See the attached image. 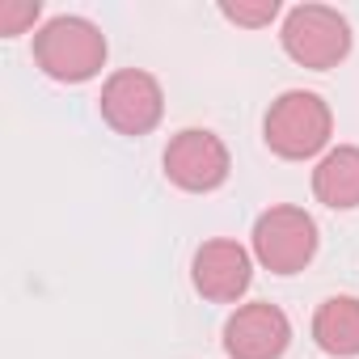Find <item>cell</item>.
I'll return each mask as SVG.
<instances>
[{"label":"cell","instance_id":"1","mask_svg":"<svg viewBox=\"0 0 359 359\" xmlns=\"http://www.w3.org/2000/svg\"><path fill=\"white\" fill-rule=\"evenodd\" d=\"M106 34L76 13H60L34 34V64L60 85L93 81L106 68Z\"/></svg>","mask_w":359,"mask_h":359},{"label":"cell","instance_id":"2","mask_svg":"<svg viewBox=\"0 0 359 359\" xmlns=\"http://www.w3.org/2000/svg\"><path fill=\"white\" fill-rule=\"evenodd\" d=\"M334 135V114L321 93L309 89H287L271 102L262 118V140L275 156L283 161H309L317 156Z\"/></svg>","mask_w":359,"mask_h":359},{"label":"cell","instance_id":"3","mask_svg":"<svg viewBox=\"0 0 359 359\" xmlns=\"http://www.w3.org/2000/svg\"><path fill=\"white\" fill-rule=\"evenodd\" d=\"M279 43L300 68L325 72V68H338L351 55V26L330 5H296L283 18Z\"/></svg>","mask_w":359,"mask_h":359},{"label":"cell","instance_id":"4","mask_svg":"<svg viewBox=\"0 0 359 359\" xmlns=\"http://www.w3.org/2000/svg\"><path fill=\"white\" fill-rule=\"evenodd\" d=\"M250 241H254V258L271 275H296L317 254V220L304 208L279 203V208H266L254 220V237Z\"/></svg>","mask_w":359,"mask_h":359},{"label":"cell","instance_id":"5","mask_svg":"<svg viewBox=\"0 0 359 359\" xmlns=\"http://www.w3.org/2000/svg\"><path fill=\"white\" fill-rule=\"evenodd\" d=\"M229 169H233V156H229L224 140L216 131H203V127L177 131L165 148V177L187 195L220 191L229 182Z\"/></svg>","mask_w":359,"mask_h":359},{"label":"cell","instance_id":"6","mask_svg":"<svg viewBox=\"0 0 359 359\" xmlns=\"http://www.w3.org/2000/svg\"><path fill=\"white\" fill-rule=\"evenodd\" d=\"M97 106H102L106 127H114L118 135H148L165 114V93H161V81L152 72L118 68L106 76Z\"/></svg>","mask_w":359,"mask_h":359},{"label":"cell","instance_id":"7","mask_svg":"<svg viewBox=\"0 0 359 359\" xmlns=\"http://www.w3.org/2000/svg\"><path fill=\"white\" fill-rule=\"evenodd\" d=\"M292 346V321L271 300H250L224 321L229 359H283Z\"/></svg>","mask_w":359,"mask_h":359},{"label":"cell","instance_id":"8","mask_svg":"<svg viewBox=\"0 0 359 359\" xmlns=\"http://www.w3.org/2000/svg\"><path fill=\"white\" fill-rule=\"evenodd\" d=\"M191 283L203 300H216V304H233L250 292L254 283V258L245 245L229 241V237H216V241H203L195 250V262H191Z\"/></svg>","mask_w":359,"mask_h":359},{"label":"cell","instance_id":"9","mask_svg":"<svg viewBox=\"0 0 359 359\" xmlns=\"http://www.w3.org/2000/svg\"><path fill=\"white\" fill-rule=\"evenodd\" d=\"M313 195H317V203H325L334 212H355L359 208V148L355 144H338L317 161Z\"/></svg>","mask_w":359,"mask_h":359},{"label":"cell","instance_id":"10","mask_svg":"<svg viewBox=\"0 0 359 359\" xmlns=\"http://www.w3.org/2000/svg\"><path fill=\"white\" fill-rule=\"evenodd\" d=\"M313 342L334 359L359 355V300L355 296H330L313 313Z\"/></svg>","mask_w":359,"mask_h":359},{"label":"cell","instance_id":"11","mask_svg":"<svg viewBox=\"0 0 359 359\" xmlns=\"http://www.w3.org/2000/svg\"><path fill=\"white\" fill-rule=\"evenodd\" d=\"M220 13L233 22V26H245V30H262V26H271L275 18H279V0H224L220 5Z\"/></svg>","mask_w":359,"mask_h":359},{"label":"cell","instance_id":"12","mask_svg":"<svg viewBox=\"0 0 359 359\" xmlns=\"http://www.w3.org/2000/svg\"><path fill=\"white\" fill-rule=\"evenodd\" d=\"M39 13H43L39 0H0V34H5V39L26 34L39 22Z\"/></svg>","mask_w":359,"mask_h":359}]
</instances>
